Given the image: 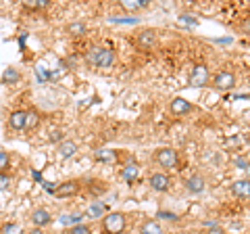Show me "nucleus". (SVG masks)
Segmentation results:
<instances>
[{"mask_svg":"<svg viewBox=\"0 0 250 234\" xmlns=\"http://www.w3.org/2000/svg\"><path fill=\"white\" fill-rule=\"evenodd\" d=\"M94 159L100 161V163H115L117 161V151L113 149H98L94 153Z\"/></svg>","mask_w":250,"mask_h":234,"instance_id":"18","label":"nucleus"},{"mask_svg":"<svg viewBox=\"0 0 250 234\" xmlns=\"http://www.w3.org/2000/svg\"><path fill=\"white\" fill-rule=\"evenodd\" d=\"M119 6L125 13H136V11H142L148 6V0H123L119 2Z\"/></svg>","mask_w":250,"mask_h":234,"instance_id":"16","label":"nucleus"},{"mask_svg":"<svg viewBox=\"0 0 250 234\" xmlns=\"http://www.w3.org/2000/svg\"><path fill=\"white\" fill-rule=\"evenodd\" d=\"M236 86V75L229 69H223V71H217L213 77V88L215 90H221V92H228Z\"/></svg>","mask_w":250,"mask_h":234,"instance_id":"4","label":"nucleus"},{"mask_svg":"<svg viewBox=\"0 0 250 234\" xmlns=\"http://www.w3.org/2000/svg\"><path fill=\"white\" fill-rule=\"evenodd\" d=\"M9 128L15 132H23L27 128V111L23 109H17V111L9 113Z\"/></svg>","mask_w":250,"mask_h":234,"instance_id":"10","label":"nucleus"},{"mask_svg":"<svg viewBox=\"0 0 250 234\" xmlns=\"http://www.w3.org/2000/svg\"><path fill=\"white\" fill-rule=\"evenodd\" d=\"M11 165V155L6 151H0V171H6Z\"/></svg>","mask_w":250,"mask_h":234,"instance_id":"26","label":"nucleus"},{"mask_svg":"<svg viewBox=\"0 0 250 234\" xmlns=\"http://www.w3.org/2000/svg\"><path fill=\"white\" fill-rule=\"evenodd\" d=\"M75 153H77V144L71 142V140H62V142L59 144V155L62 159H71Z\"/></svg>","mask_w":250,"mask_h":234,"instance_id":"17","label":"nucleus"},{"mask_svg":"<svg viewBox=\"0 0 250 234\" xmlns=\"http://www.w3.org/2000/svg\"><path fill=\"white\" fill-rule=\"evenodd\" d=\"M152 159L159 163L163 169H175L179 165V153L175 149H171V146H161V149H156Z\"/></svg>","mask_w":250,"mask_h":234,"instance_id":"3","label":"nucleus"},{"mask_svg":"<svg viewBox=\"0 0 250 234\" xmlns=\"http://www.w3.org/2000/svg\"><path fill=\"white\" fill-rule=\"evenodd\" d=\"M13 186V176L6 171H0V190H9Z\"/></svg>","mask_w":250,"mask_h":234,"instance_id":"22","label":"nucleus"},{"mask_svg":"<svg viewBox=\"0 0 250 234\" xmlns=\"http://www.w3.org/2000/svg\"><path fill=\"white\" fill-rule=\"evenodd\" d=\"M50 6V0H25L23 9L25 11H44Z\"/></svg>","mask_w":250,"mask_h":234,"instance_id":"20","label":"nucleus"},{"mask_svg":"<svg viewBox=\"0 0 250 234\" xmlns=\"http://www.w3.org/2000/svg\"><path fill=\"white\" fill-rule=\"evenodd\" d=\"M57 140H62V132H52L50 134V142H57Z\"/></svg>","mask_w":250,"mask_h":234,"instance_id":"30","label":"nucleus"},{"mask_svg":"<svg viewBox=\"0 0 250 234\" xmlns=\"http://www.w3.org/2000/svg\"><path fill=\"white\" fill-rule=\"evenodd\" d=\"M27 234H44V230H42V228H31Z\"/></svg>","mask_w":250,"mask_h":234,"instance_id":"31","label":"nucleus"},{"mask_svg":"<svg viewBox=\"0 0 250 234\" xmlns=\"http://www.w3.org/2000/svg\"><path fill=\"white\" fill-rule=\"evenodd\" d=\"M192 109H194V107H192V103H190V100H186L184 96H175V98L169 103V111L173 113L175 117L188 115V113L192 111Z\"/></svg>","mask_w":250,"mask_h":234,"instance_id":"11","label":"nucleus"},{"mask_svg":"<svg viewBox=\"0 0 250 234\" xmlns=\"http://www.w3.org/2000/svg\"><path fill=\"white\" fill-rule=\"evenodd\" d=\"M67 34L69 36H75V38H80V36H83L85 34V25L82 21H73V23H67Z\"/></svg>","mask_w":250,"mask_h":234,"instance_id":"21","label":"nucleus"},{"mask_svg":"<svg viewBox=\"0 0 250 234\" xmlns=\"http://www.w3.org/2000/svg\"><path fill=\"white\" fill-rule=\"evenodd\" d=\"M38 123H40V115H38V111L31 109V111H27V128L25 130H34Z\"/></svg>","mask_w":250,"mask_h":234,"instance_id":"23","label":"nucleus"},{"mask_svg":"<svg viewBox=\"0 0 250 234\" xmlns=\"http://www.w3.org/2000/svg\"><path fill=\"white\" fill-rule=\"evenodd\" d=\"M2 234H23V232H21V226L19 224L9 222V224L2 226Z\"/></svg>","mask_w":250,"mask_h":234,"instance_id":"25","label":"nucleus"},{"mask_svg":"<svg viewBox=\"0 0 250 234\" xmlns=\"http://www.w3.org/2000/svg\"><path fill=\"white\" fill-rule=\"evenodd\" d=\"M205 234H225V230L219 228V226H208V230Z\"/></svg>","mask_w":250,"mask_h":234,"instance_id":"29","label":"nucleus"},{"mask_svg":"<svg viewBox=\"0 0 250 234\" xmlns=\"http://www.w3.org/2000/svg\"><path fill=\"white\" fill-rule=\"evenodd\" d=\"M19 80H21V73L15 67H6L2 75H0V84H4V86H15Z\"/></svg>","mask_w":250,"mask_h":234,"instance_id":"15","label":"nucleus"},{"mask_svg":"<svg viewBox=\"0 0 250 234\" xmlns=\"http://www.w3.org/2000/svg\"><path fill=\"white\" fill-rule=\"evenodd\" d=\"M127 226V215L123 211H108L103 215V232L104 234H123Z\"/></svg>","mask_w":250,"mask_h":234,"instance_id":"2","label":"nucleus"},{"mask_svg":"<svg viewBox=\"0 0 250 234\" xmlns=\"http://www.w3.org/2000/svg\"><path fill=\"white\" fill-rule=\"evenodd\" d=\"M156 38H159L156 29L146 27V29H142V32L136 34V46L138 48H150V46L156 44Z\"/></svg>","mask_w":250,"mask_h":234,"instance_id":"8","label":"nucleus"},{"mask_svg":"<svg viewBox=\"0 0 250 234\" xmlns=\"http://www.w3.org/2000/svg\"><path fill=\"white\" fill-rule=\"evenodd\" d=\"M148 186L154 190V192H167L171 188V178L165 174V171H154L148 178Z\"/></svg>","mask_w":250,"mask_h":234,"instance_id":"5","label":"nucleus"},{"mask_svg":"<svg viewBox=\"0 0 250 234\" xmlns=\"http://www.w3.org/2000/svg\"><path fill=\"white\" fill-rule=\"evenodd\" d=\"M29 222L34 224V228H44V226L52 224V215H50L48 209L38 207V209H34V211H31V215H29Z\"/></svg>","mask_w":250,"mask_h":234,"instance_id":"9","label":"nucleus"},{"mask_svg":"<svg viewBox=\"0 0 250 234\" xmlns=\"http://www.w3.org/2000/svg\"><path fill=\"white\" fill-rule=\"evenodd\" d=\"M140 174H142V169H140V165L138 163H134V161H129V163H125V165L121 167V178L125 182H136L138 178H140Z\"/></svg>","mask_w":250,"mask_h":234,"instance_id":"14","label":"nucleus"},{"mask_svg":"<svg viewBox=\"0 0 250 234\" xmlns=\"http://www.w3.org/2000/svg\"><path fill=\"white\" fill-rule=\"evenodd\" d=\"M231 194L236 199H250V180L248 178H242V180H236L229 186Z\"/></svg>","mask_w":250,"mask_h":234,"instance_id":"13","label":"nucleus"},{"mask_svg":"<svg viewBox=\"0 0 250 234\" xmlns=\"http://www.w3.org/2000/svg\"><path fill=\"white\" fill-rule=\"evenodd\" d=\"M207 84H208V67L202 63L194 65L192 75H190V86H194V88H205Z\"/></svg>","mask_w":250,"mask_h":234,"instance_id":"7","label":"nucleus"},{"mask_svg":"<svg viewBox=\"0 0 250 234\" xmlns=\"http://www.w3.org/2000/svg\"><path fill=\"white\" fill-rule=\"evenodd\" d=\"M103 211H104L103 203H94V205L88 207V211H85V213H88L90 217H100V215H103Z\"/></svg>","mask_w":250,"mask_h":234,"instance_id":"24","label":"nucleus"},{"mask_svg":"<svg viewBox=\"0 0 250 234\" xmlns=\"http://www.w3.org/2000/svg\"><path fill=\"white\" fill-rule=\"evenodd\" d=\"M115 52L106 46H92V48L85 52V61L92 65V67H98V69H111L115 65Z\"/></svg>","mask_w":250,"mask_h":234,"instance_id":"1","label":"nucleus"},{"mask_svg":"<svg viewBox=\"0 0 250 234\" xmlns=\"http://www.w3.org/2000/svg\"><path fill=\"white\" fill-rule=\"evenodd\" d=\"M182 21L184 23H192V25H198V19L194 17V15H192V17H190V15H182Z\"/></svg>","mask_w":250,"mask_h":234,"instance_id":"28","label":"nucleus"},{"mask_svg":"<svg viewBox=\"0 0 250 234\" xmlns=\"http://www.w3.org/2000/svg\"><path fill=\"white\" fill-rule=\"evenodd\" d=\"M67 234H92V232H90V228L85 224H77V226H71Z\"/></svg>","mask_w":250,"mask_h":234,"instance_id":"27","label":"nucleus"},{"mask_svg":"<svg viewBox=\"0 0 250 234\" xmlns=\"http://www.w3.org/2000/svg\"><path fill=\"white\" fill-rule=\"evenodd\" d=\"M140 234H165V232H163V226L156 220H146L142 228H140Z\"/></svg>","mask_w":250,"mask_h":234,"instance_id":"19","label":"nucleus"},{"mask_svg":"<svg viewBox=\"0 0 250 234\" xmlns=\"http://www.w3.org/2000/svg\"><path fill=\"white\" fill-rule=\"evenodd\" d=\"M82 190V182L80 180H67L59 184V188H54V194H57L59 199H71L75 194H80Z\"/></svg>","mask_w":250,"mask_h":234,"instance_id":"6","label":"nucleus"},{"mask_svg":"<svg viewBox=\"0 0 250 234\" xmlns=\"http://www.w3.org/2000/svg\"><path fill=\"white\" fill-rule=\"evenodd\" d=\"M184 186H186V190H188V192L200 194L202 190L207 188V180H205V176H200V174H192V176L184 182Z\"/></svg>","mask_w":250,"mask_h":234,"instance_id":"12","label":"nucleus"}]
</instances>
